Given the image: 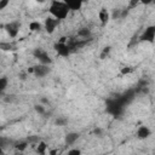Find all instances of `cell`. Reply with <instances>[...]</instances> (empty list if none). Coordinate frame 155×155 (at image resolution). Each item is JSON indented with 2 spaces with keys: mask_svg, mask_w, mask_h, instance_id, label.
<instances>
[{
  "mask_svg": "<svg viewBox=\"0 0 155 155\" xmlns=\"http://www.w3.org/2000/svg\"><path fill=\"white\" fill-rule=\"evenodd\" d=\"M70 10L67 5L65 1H58V0H53L50 2L48 5V13L50 16L54 17L56 19H58L59 22L65 19L69 15Z\"/></svg>",
  "mask_w": 155,
  "mask_h": 155,
  "instance_id": "cell-1",
  "label": "cell"
},
{
  "mask_svg": "<svg viewBox=\"0 0 155 155\" xmlns=\"http://www.w3.org/2000/svg\"><path fill=\"white\" fill-rule=\"evenodd\" d=\"M33 57L35 59H38L39 64H44V65H52L53 59L51 58V56L48 54V52L46 50H44L42 47H36L33 50Z\"/></svg>",
  "mask_w": 155,
  "mask_h": 155,
  "instance_id": "cell-2",
  "label": "cell"
},
{
  "mask_svg": "<svg viewBox=\"0 0 155 155\" xmlns=\"http://www.w3.org/2000/svg\"><path fill=\"white\" fill-rule=\"evenodd\" d=\"M71 45L68 42V38H61L56 44H54V50L58 56L61 57H68L71 52Z\"/></svg>",
  "mask_w": 155,
  "mask_h": 155,
  "instance_id": "cell-3",
  "label": "cell"
},
{
  "mask_svg": "<svg viewBox=\"0 0 155 155\" xmlns=\"http://www.w3.org/2000/svg\"><path fill=\"white\" fill-rule=\"evenodd\" d=\"M5 31L7 33V35L12 39L17 38V35L19 34L21 30V22L19 21H10L4 25Z\"/></svg>",
  "mask_w": 155,
  "mask_h": 155,
  "instance_id": "cell-4",
  "label": "cell"
},
{
  "mask_svg": "<svg viewBox=\"0 0 155 155\" xmlns=\"http://www.w3.org/2000/svg\"><path fill=\"white\" fill-rule=\"evenodd\" d=\"M139 40H140V41L149 42V44H154V42H155V24L148 25V27L143 30V33L140 34Z\"/></svg>",
  "mask_w": 155,
  "mask_h": 155,
  "instance_id": "cell-5",
  "label": "cell"
},
{
  "mask_svg": "<svg viewBox=\"0 0 155 155\" xmlns=\"http://www.w3.org/2000/svg\"><path fill=\"white\" fill-rule=\"evenodd\" d=\"M58 25H59V21L56 19L54 17H52V16L46 17L45 21H44V29L47 34H53Z\"/></svg>",
  "mask_w": 155,
  "mask_h": 155,
  "instance_id": "cell-6",
  "label": "cell"
},
{
  "mask_svg": "<svg viewBox=\"0 0 155 155\" xmlns=\"http://www.w3.org/2000/svg\"><path fill=\"white\" fill-rule=\"evenodd\" d=\"M50 71H51L50 65H44V64L33 65V75H35L36 78H45L46 75L50 74Z\"/></svg>",
  "mask_w": 155,
  "mask_h": 155,
  "instance_id": "cell-7",
  "label": "cell"
},
{
  "mask_svg": "<svg viewBox=\"0 0 155 155\" xmlns=\"http://www.w3.org/2000/svg\"><path fill=\"white\" fill-rule=\"evenodd\" d=\"M136 134H137L138 139H147V138H149L151 136V130L148 126H145V125H140L137 128Z\"/></svg>",
  "mask_w": 155,
  "mask_h": 155,
  "instance_id": "cell-8",
  "label": "cell"
},
{
  "mask_svg": "<svg viewBox=\"0 0 155 155\" xmlns=\"http://www.w3.org/2000/svg\"><path fill=\"white\" fill-rule=\"evenodd\" d=\"M79 137H80V133L79 132H69L64 137V144L67 147H71V145L75 144V142L79 139Z\"/></svg>",
  "mask_w": 155,
  "mask_h": 155,
  "instance_id": "cell-9",
  "label": "cell"
},
{
  "mask_svg": "<svg viewBox=\"0 0 155 155\" xmlns=\"http://www.w3.org/2000/svg\"><path fill=\"white\" fill-rule=\"evenodd\" d=\"M98 19H99V22H101L102 25H105L109 22V19H110V12H109V10L105 8V7H102L98 11Z\"/></svg>",
  "mask_w": 155,
  "mask_h": 155,
  "instance_id": "cell-10",
  "label": "cell"
},
{
  "mask_svg": "<svg viewBox=\"0 0 155 155\" xmlns=\"http://www.w3.org/2000/svg\"><path fill=\"white\" fill-rule=\"evenodd\" d=\"M65 2H67L70 11H79L84 6V2L80 1V0H67Z\"/></svg>",
  "mask_w": 155,
  "mask_h": 155,
  "instance_id": "cell-11",
  "label": "cell"
},
{
  "mask_svg": "<svg viewBox=\"0 0 155 155\" xmlns=\"http://www.w3.org/2000/svg\"><path fill=\"white\" fill-rule=\"evenodd\" d=\"M28 28L33 33H39V31H41L44 29V23H41L39 21H31V22H29Z\"/></svg>",
  "mask_w": 155,
  "mask_h": 155,
  "instance_id": "cell-12",
  "label": "cell"
},
{
  "mask_svg": "<svg viewBox=\"0 0 155 155\" xmlns=\"http://www.w3.org/2000/svg\"><path fill=\"white\" fill-rule=\"evenodd\" d=\"M36 154L38 155H46L47 154V150H48V145L46 144V142L44 140H40L38 144H36Z\"/></svg>",
  "mask_w": 155,
  "mask_h": 155,
  "instance_id": "cell-13",
  "label": "cell"
},
{
  "mask_svg": "<svg viewBox=\"0 0 155 155\" xmlns=\"http://www.w3.org/2000/svg\"><path fill=\"white\" fill-rule=\"evenodd\" d=\"M91 29L90 28H80L78 30V36L81 38V39H87L91 36Z\"/></svg>",
  "mask_w": 155,
  "mask_h": 155,
  "instance_id": "cell-14",
  "label": "cell"
},
{
  "mask_svg": "<svg viewBox=\"0 0 155 155\" xmlns=\"http://www.w3.org/2000/svg\"><path fill=\"white\" fill-rule=\"evenodd\" d=\"M7 85H8V79H7L6 76L0 78V92H1L2 94H4V92H5L6 87H7Z\"/></svg>",
  "mask_w": 155,
  "mask_h": 155,
  "instance_id": "cell-15",
  "label": "cell"
},
{
  "mask_svg": "<svg viewBox=\"0 0 155 155\" xmlns=\"http://www.w3.org/2000/svg\"><path fill=\"white\" fill-rule=\"evenodd\" d=\"M15 148H16V150H18L19 153H22V151H24V150L28 148V143H27V142H18V143L15 145Z\"/></svg>",
  "mask_w": 155,
  "mask_h": 155,
  "instance_id": "cell-16",
  "label": "cell"
},
{
  "mask_svg": "<svg viewBox=\"0 0 155 155\" xmlns=\"http://www.w3.org/2000/svg\"><path fill=\"white\" fill-rule=\"evenodd\" d=\"M34 109H35V111H36L39 115H44V114L46 113V108H45L42 104H36V105H34Z\"/></svg>",
  "mask_w": 155,
  "mask_h": 155,
  "instance_id": "cell-17",
  "label": "cell"
},
{
  "mask_svg": "<svg viewBox=\"0 0 155 155\" xmlns=\"http://www.w3.org/2000/svg\"><path fill=\"white\" fill-rule=\"evenodd\" d=\"M65 155H82V153L79 148H70Z\"/></svg>",
  "mask_w": 155,
  "mask_h": 155,
  "instance_id": "cell-18",
  "label": "cell"
},
{
  "mask_svg": "<svg viewBox=\"0 0 155 155\" xmlns=\"http://www.w3.org/2000/svg\"><path fill=\"white\" fill-rule=\"evenodd\" d=\"M68 124V119H65V117H58L57 120H56V125H58V126H65Z\"/></svg>",
  "mask_w": 155,
  "mask_h": 155,
  "instance_id": "cell-19",
  "label": "cell"
},
{
  "mask_svg": "<svg viewBox=\"0 0 155 155\" xmlns=\"http://www.w3.org/2000/svg\"><path fill=\"white\" fill-rule=\"evenodd\" d=\"M133 71V68L132 67H122L121 68V74L122 75H126V74H130Z\"/></svg>",
  "mask_w": 155,
  "mask_h": 155,
  "instance_id": "cell-20",
  "label": "cell"
},
{
  "mask_svg": "<svg viewBox=\"0 0 155 155\" xmlns=\"http://www.w3.org/2000/svg\"><path fill=\"white\" fill-rule=\"evenodd\" d=\"M8 4H10V2H8L7 0H2V1H0V10H4Z\"/></svg>",
  "mask_w": 155,
  "mask_h": 155,
  "instance_id": "cell-21",
  "label": "cell"
},
{
  "mask_svg": "<svg viewBox=\"0 0 155 155\" xmlns=\"http://www.w3.org/2000/svg\"><path fill=\"white\" fill-rule=\"evenodd\" d=\"M109 52H110V47H105V48L103 50V52H102V54H101V58L103 59V58H104V56H105V54H108Z\"/></svg>",
  "mask_w": 155,
  "mask_h": 155,
  "instance_id": "cell-22",
  "label": "cell"
},
{
  "mask_svg": "<svg viewBox=\"0 0 155 155\" xmlns=\"http://www.w3.org/2000/svg\"><path fill=\"white\" fill-rule=\"evenodd\" d=\"M48 155H58V149H51V150H48Z\"/></svg>",
  "mask_w": 155,
  "mask_h": 155,
  "instance_id": "cell-23",
  "label": "cell"
}]
</instances>
